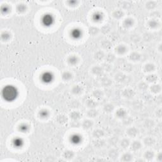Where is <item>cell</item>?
Here are the masks:
<instances>
[{
  "label": "cell",
  "mask_w": 162,
  "mask_h": 162,
  "mask_svg": "<svg viewBox=\"0 0 162 162\" xmlns=\"http://www.w3.org/2000/svg\"><path fill=\"white\" fill-rule=\"evenodd\" d=\"M18 95V90L13 85H5L1 90V96L3 99L7 102H12L16 100Z\"/></svg>",
  "instance_id": "1"
},
{
  "label": "cell",
  "mask_w": 162,
  "mask_h": 162,
  "mask_svg": "<svg viewBox=\"0 0 162 162\" xmlns=\"http://www.w3.org/2000/svg\"><path fill=\"white\" fill-rule=\"evenodd\" d=\"M10 37V34H9L8 32H3L1 34V39L2 40H3L4 41L5 40H8Z\"/></svg>",
  "instance_id": "10"
},
{
  "label": "cell",
  "mask_w": 162,
  "mask_h": 162,
  "mask_svg": "<svg viewBox=\"0 0 162 162\" xmlns=\"http://www.w3.org/2000/svg\"><path fill=\"white\" fill-rule=\"evenodd\" d=\"M92 18H93V20H94V21H100L102 19V15L99 13H95L94 15H93Z\"/></svg>",
  "instance_id": "8"
},
{
  "label": "cell",
  "mask_w": 162,
  "mask_h": 162,
  "mask_svg": "<svg viewBox=\"0 0 162 162\" xmlns=\"http://www.w3.org/2000/svg\"><path fill=\"white\" fill-rule=\"evenodd\" d=\"M41 24L45 27H51L55 24V18L51 13H46L41 18Z\"/></svg>",
  "instance_id": "2"
},
{
  "label": "cell",
  "mask_w": 162,
  "mask_h": 162,
  "mask_svg": "<svg viewBox=\"0 0 162 162\" xmlns=\"http://www.w3.org/2000/svg\"><path fill=\"white\" fill-rule=\"evenodd\" d=\"M29 126L26 124H22L19 127V130L22 131V132H27L29 130Z\"/></svg>",
  "instance_id": "9"
},
{
  "label": "cell",
  "mask_w": 162,
  "mask_h": 162,
  "mask_svg": "<svg viewBox=\"0 0 162 162\" xmlns=\"http://www.w3.org/2000/svg\"><path fill=\"white\" fill-rule=\"evenodd\" d=\"M82 35V30L79 28H74L70 31V37L74 40H78Z\"/></svg>",
  "instance_id": "4"
},
{
  "label": "cell",
  "mask_w": 162,
  "mask_h": 162,
  "mask_svg": "<svg viewBox=\"0 0 162 162\" xmlns=\"http://www.w3.org/2000/svg\"><path fill=\"white\" fill-rule=\"evenodd\" d=\"M12 145L16 148L22 147L24 145V141L23 139L19 137H15L12 140Z\"/></svg>",
  "instance_id": "6"
},
{
  "label": "cell",
  "mask_w": 162,
  "mask_h": 162,
  "mask_svg": "<svg viewBox=\"0 0 162 162\" xmlns=\"http://www.w3.org/2000/svg\"><path fill=\"white\" fill-rule=\"evenodd\" d=\"M9 11H10V8L7 5H3L1 7V12L3 15H6L7 13H8Z\"/></svg>",
  "instance_id": "7"
},
{
  "label": "cell",
  "mask_w": 162,
  "mask_h": 162,
  "mask_svg": "<svg viewBox=\"0 0 162 162\" xmlns=\"http://www.w3.org/2000/svg\"><path fill=\"white\" fill-rule=\"evenodd\" d=\"M40 79L44 84H49L54 81V75L50 72H44L40 75Z\"/></svg>",
  "instance_id": "3"
},
{
  "label": "cell",
  "mask_w": 162,
  "mask_h": 162,
  "mask_svg": "<svg viewBox=\"0 0 162 162\" xmlns=\"http://www.w3.org/2000/svg\"><path fill=\"white\" fill-rule=\"evenodd\" d=\"M39 115H40V117L42 118H46L48 117L49 115V112L46 110H42L41 111H40L39 112Z\"/></svg>",
  "instance_id": "11"
},
{
  "label": "cell",
  "mask_w": 162,
  "mask_h": 162,
  "mask_svg": "<svg viewBox=\"0 0 162 162\" xmlns=\"http://www.w3.org/2000/svg\"><path fill=\"white\" fill-rule=\"evenodd\" d=\"M72 77V75L68 72H65L63 74V79L65 81H69Z\"/></svg>",
  "instance_id": "13"
},
{
  "label": "cell",
  "mask_w": 162,
  "mask_h": 162,
  "mask_svg": "<svg viewBox=\"0 0 162 162\" xmlns=\"http://www.w3.org/2000/svg\"><path fill=\"white\" fill-rule=\"evenodd\" d=\"M70 141L74 145H78L82 142V136L78 134H74L70 137Z\"/></svg>",
  "instance_id": "5"
},
{
  "label": "cell",
  "mask_w": 162,
  "mask_h": 162,
  "mask_svg": "<svg viewBox=\"0 0 162 162\" xmlns=\"http://www.w3.org/2000/svg\"><path fill=\"white\" fill-rule=\"evenodd\" d=\"M77 58L75 57V56H70V57L68 58V63L70 65H75L77 63Z\"/></svg>",
  "instance_id": "12"
}]
</instances>
